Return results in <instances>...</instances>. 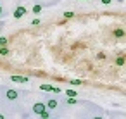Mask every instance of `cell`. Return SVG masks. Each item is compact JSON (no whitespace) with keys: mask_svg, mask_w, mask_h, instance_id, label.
Returning <instances> with one entry per match:
<instances>
[{"mask_svg":"<svg viewBox=\"0 0 126 119\" xmlns=\"http://www.w3.org/2000/svg\"><path fill=\"white\" fill-rule=\"evenodd\" d=\"M66 93H67V97H76V91H73V90H67Z\"/></svg>","mask_w":126,"mask_h":119,"instance_id":"cell-15","label":"cell"},{"mask_svg":"<svg viewBox=\"0 0 126 119\" xmlns=\"http://www.w3.org/2000/svg\"><path fill=\"white\" fill-rule=\"evenodd\" d=\"M2 45H7V38L5 36H0V47Z\"/></svg>","mask_w":126,"mask_h":119,"instance_id":"cell-13","label":"cell"},{"mask_svg":"<svg viewBox=\"0 0 126 119\" xmlns=\"http://www.w3.org/2000/svg\"><path fill=\"white\" fill-rule=\"evenodd\" d=\"M71 83H73V85H81V81H79V79H73Z\"/></svg>","mask_w":126,"mask_h":119,"instance_id":"cell-17","label":"cell"},{"mask_svg":"<svg viewBox=\"0 0 126 119\" xmlns=\"http://www.w3.org/2000/svg\"><path fill=\"white\" fill-rule=\"evenodd\" d=\"M50 91H54V93H59V91H61V88H59V86H52V88H50Z\"/></svg>","mask_w":126,"mask_h":119,"instance_id":"cell-14","label":"cell"},{"mask_svg":"<svg viewBox=\"0 0 126 119\" xmlns=\"http://www.w3.org/2000/svg\"><path fill=\"white\" fill-rule=\"evenodd\" d=\"M40 88H42L43 91H50V88H52V86H50V85H42Z\"/></svg>","mask_w":126,"mask_h":119,"instance_id":"cell-11","label":"cell"},{"mask_svg":"<svg viewBox=\"0 0 126 119\" xmlns=\"http://www.w3.org/2000/svg\"><path fill=\"white\" fill-rule=\"evenodd\" d=\"M38 116H40V117H43V119H47V117H50V114H48V110H47V109H45L43 112H40Z\"/></svg>","mask_w":126,"mask_h":119,"instance_id":"cell-7","label":"cell"},{"mask_svg":"<svg viewBox=\"0 0 126 119\" xmlns=\"http://www.w3.org/2000/svg\"><path fill=\"white\" fill-rule=\"evenodd\" d=\"M0 14H2V7H0Z\"/></svg>","mask_w":126,"mask_h":119,"instance_id":"cell-19","label":"cell"},{"mask_svg":"<svg viewBox=\"0 0 126 119\" xmlns=\"http://www.w3.org/2000/svg\"><path fill=\"white\" fill-rule=\"evenodd\" d=\"M66 102H67L69 105H74V104H76V100H74V97H69V98H67Z\"/></svg>","mask_w":126,"mask_h":119,"instance_id":"cell-12","label":"cell"},{"mask_svg":"<svg viewBox=\"0 0 126 119\" xmlns=\"http://www.w3.org/2000/svg\"><path fill=\"white\" fill-rule=\"evenodd\" d=\"M5 97H7L9 100H16V98H17V91H16V90H7Z\"/></svg>","mask_w":126,"mask_h":119,"instance_id":"cell-4","label":"cell"},{"mask_svg":"<svg viewBox=\"0 0 126 119\" xmlns=\"http://www.w3.org/2000/svg\"><path fill=\"white\" fill-rule=\"evenodd\" d=\"M45 109H47V107H45V105H43V104H40V102H38V104H35V105H33V112H36V114H40V112H43V110H45Z\"/></svg>","mask_w":126,"mask_h":119,"instance_id":"cell-2","label":"cell"},{"mask_svg":"<svg viewBox=\"0 0 126 119\" xmlns=\"http://www.w3.org/2000/svg\"><path fill=\"white\" fill-rule=\"evenodd\" d=\"M73 16H74L73 12H64V17H73Z\"/></svg>","mask_w":126,"mask_h":119,"instance_id":"cell-16","label":"cell"},{"mask_svg":"<svg viewBox=\"0 0 126 119\" xmlns=\"http://www.w3.org/2000/svg\"><path fill=\"white\" fill-rule=\"evenodd\" d=\"M57 107V100H48L47 102V109H55Z\"/></svg>","mask_w":126,"mask_h":119,"instance_id":"cell-5","label":"cell"},{"mask_svg":"<svg viewBox=\"0 0 126 119\" xmlns=\"http://www.w3.org/2000/svg\"><path fill=\"white\" fill-rule=\"evenodd\" d=\"M116 64H117V66H123V64H124V57H117Z\"/></svg>","mask_w":126,"mask_h":119,"instance_id":"cell-10","label":"cell"},{"mask_svg":"<svg viewBox=\"0 0 126 119\" xmlns=\"http://www.w3.org/2000/svg\"><path fill=\"white\" fill-rule=\"evenodd\" d=\"M24 14H26V9H24V7H17V9L14 11V17H16V19H19V17H23Z\"/></svg>","mask_w":126,"mask_h":119,"instance_id":"cell-1","label":"cell"},{"mask_svg":"<svg viewBox=\"0 0 126 119\" xmlns=\"http://www.w3.org/2000/svg\"><path fill=\"white\" fill-rule=\"evenodd\" d=\"M9 54V48H5V47H0V55H7Z\"/></svg>","mask_w":126,"mask_h":119,"instance_id":"cell-8","label":"cell"},{"mask_svg":"<svg viewBox=\"0 0 126 119\" xmlns=\"http://www.w3.org/2000/svg\"><path fill=\"white\" fill-rule=\"evenodd\" d=\"M11 79H12L14 83H28V81H30L28 78H23V76H11Z\"/></svg>","mask_w":126,"mask_h":119,"instance_id":"cell-3","label":"cell"},{"mask_svg":"<svg viewBox=\"0 0 126 119\" xmlns=\"http://www.w3.org/2000/svg\"><path fill=\"white\" fill-rule=\"evenodd\" d=\"M102 4H110V0H102Z\"/></svg>","mask_w":126,"mask_h":119,"instance_id":"cell-18","label":"cell"},{"mask_svg":"<svg viewBox=\"0 0 126 119\" xmlns=\"http://www.w3.org/2000/svg\"><path fill=\"white\" fill-rule=\"evenodd\" d=\"M33 12H35V14H40V12H42V5H35V7H33Z\"/></svg>","mask_w":126,"mask_h":119,"instance_id":"cell-9","label":"cell"},{"mask_svg":"<svg viewBox=\"0 0 126 119\" xmlns=\"http://www.w3.org/2000/svg\"><path fill=\"white\" fill-rule=\"evenodd\" d=\"M114 35H116V38H123V36H124V31H123V30H116Z\"/></svg>","mask_w":126,"mask_h":119,"instance_id":"cell-6","label":"cell"}]
</instances>
